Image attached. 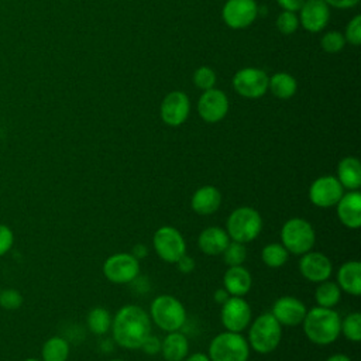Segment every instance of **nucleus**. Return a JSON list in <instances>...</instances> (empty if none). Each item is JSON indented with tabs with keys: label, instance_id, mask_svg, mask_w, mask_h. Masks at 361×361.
<instances>
[{
	"label": "nucleus",
	"instance_id": "c03bdc74",
	"mask_svg": "<svg viewBox=\"0 0 361 361\" xmlns=\"http://www.w3.org/2000/svg\"><path fill=\"white\" fill-rule=\"evenodd\" d=\"M228 298H230V295H228V292H227L224 288H219V289H216L214 293H213V299H214L217 303H220V305H223Z\"/></svg>",
	"mask_w": 361,
	"mask_h": 361
},
{
	"label": "nucleus",
	"instance_id": "412c9836",
	"mask_svg": "<svg viewBox=\"0 0 361 361\" xmlns=\"http://www.w3.org/2000/svg\"><path fill=\"white\" fill-rule=\"evenodd\" d=\"M221 204V193L216 186L206 185L199 188L190 199V207L200 216H209L219 210Z\"/></svg>",
	"mask_w": 361,
	"mask_h": 361
},
{
	"label": "nucleus",
	"instance_id": "c756f323",
	"mask_svg": "<svg viewBox=\"0 0 361 361\" xmlns=\"http://www.w3.org/2000/svg\"><path fill=\"white\" fill-rule=\"evenodd\" d=\"M289 258L288 250L281 243H269L261 251V259L268 268H281Z\"/></svg>",
	"mask_w": 361,
	"mask_h": 361
},
{
	"label": "nucleus",
	"instance_id": "c85d7f7f",
	"mask_svg": "<svg viewBox=\"0 0 361 361\" xmlns=\"http://www.w3.org/2000/svg\"><path fill=\"white\" fill-rule=\"evenodd\" d=\"M341 299V289L336 282L323 281L314 290V300L317 306L322 307H334Z\"/></svg>",
	"mask_w": 361,
	"mask_h": 361
},
{
	"label": "nucleus",
	"instance_id": "cd10ccee",
	"mask_svg": "<svg viewBox=\"0 0 361 361\" xmlns=\"http://www.w3.org/2000/svg\"><path fill=\"white\" fill-rule=\"evenodd\" d=\"M111 314L106 307L96 306L89 310L86 316V323L89 330L96 336H104L111 329Z\"/></svg>",
	"mask_w": 361,
	"mask_h": 361
},
{
	"label": "nucleus",
	"instance_id": "423d86ee",
	"mask_svg": "<svg viewBox=\"0 0 361 361\" xmlns=\"http://www.w3.org/2000/svg\"><path fill=\"white\" fill-rule=\"evenodd\" d=\"M316 243V231L313 226L302 217L286 220L281 228V244L289 254L302 255L313 248Z\"/></svg>",
	"mask_w": 361,
	"mask_h": 361
},
{
	"label": "nucleus",
	"instance_id": "a878e982",
	"mask_svg": "<svg viewBox=\"0 0 361 361\" xmlns=\"http://www.w3.org/2000/svg\"><path fill=\"white\" fill-rule=\"evenodd\" d=\"M268 90H271V93L275 97L281 100H286L296 93L298 82L288 72H276L268 80Z\"/></svg>",
	"mask_w": 361,
	"mask_h": 361
},
{
	"label": "nucleus",
	"instance_id": "39448f33",
	"mask_svg": "<svg viewBox=\"0 0 361 361\" xmlns=\"http://www.w3.org/2000/svg\"><path fill=\"white\" fill-rule=\"evenodd\" d=\"M262 230V217L258 210L250 206L234 209L226 223V231L231 241L251 243Z\"/></svg>",
	"mask_w": 361,
	"mask_h": 361
},
{
	"label": "nucleus",
	"instance_id": "f8f14e48",
	"mask_svg": "<svg viewBox=\"0 0 361 361\" xmlns=\"http://www.w3.org/2000/svg\"><path fill=\"white\" fill-rule=\"evenodd\" d=\"M344 193V188L333 175H323L316 178L309 188V199L313 206L329 209L337 204Z\"/></svg>",
	"mask_w": 361,
	"mask_h": 361
},
{
	"label": "nucleus",
	"instance_id": "c9c22d12",
	"mask_svg": "<svg viewBox=\"0 0 361 361\" xmlns=\"http://www.w3.org/2000/svg\"><path fill=\"white\" fill-rule=\"evenodd\" d=\"M23 295L17 289L0 290V306L6 310H17L23 305Z\"/></svg>",
	"mask_w": 361,
	"mask_h": 361
},
{
	"label": "nucleus",
	"instance_id": "2eb2a0df",
	"mask_svg": "<svg viewBox=\"0 0 361 361\" xmlns=\"http://www.w3.org/2000/svg\"><path fill=\"white\" fill-rule=\"evenodd\" d=\"M197 113L206 123H219L228 113V99L224 92L219 89L203 90L197 100Z\"/></svg>",
	"mask_w": 361,
	"mask_h": 361
},
{
	"label": "nucleus",
	"instance_id": "f704fd0d",
	"mask_svg": "<svg viewBox=\"0 0 361 361\" xmlns=\"http://www.w3.org/2000/svg\"><path fill=\"white\" fill-rule=\"evenodd\" d=\"M193 83L200 90H207L214 87L216 73L210 66H199L193 73Z\"/></svg>",
	"mask_w": 361,
	"mask_h": 361
},
{
	"label": "nucleus",
	"instance_id": "aec40b11",
	"mask_svg": "<svg viewBox=\"0 0 361 361\" xmlns=\"http://www.w3.org/2000/svg\"><path fill=\"white\" fill-rule=\"evenodd\" d=\"M230 241L231 240L226 228L219 226H210L200 231L197 237V247L206 255H221Z\"/></svg>",
	"mask_w": 361,
	"mask_h": 361
},
{
	"label": "nucleus",
	"instance_id": "393cba45",
	"mask_svg": "<svg viewBox=\"0 0 361 361\" xmlns=\"http://www.w3.org/2000/svg\"><path fill=\"white\" fill-rule=\"evenodd\" d=\"M338 182L344 189L358 190L361 186V164L355 157H344L337 165Z\"/></svg>",
	"mask_w": 361,
	"mask_h": 361
},
{
	"label": "nucleus",
	"instance_id": "ea45409f",
	"mask_svg": "<svg viewBox=\"0 0 361 361\" xmlns=\"http://www.w3.org/2000/svg\"><path fill=\"white\" fill-rule=\"evenodd\" d=\"M175 264H176L178 271H180L182 274H189L195 269V259L186 254L182 255Z\"/></svg>",
	"mask_w": 361,
	"mask_h": 361
},
{
	"label": "nucleus",
	"instance_id": "58836bf2",
	"mask_svg": "<svg viewBox=\"0 0 361 361\" xmlns=\"http://www.w3.org/2000/svg\"><path fill=\"white\" fill-rule=\"evenodd\" d=\"M140 348H141L145 354H148V355H155V354L161 353V340H159L157 336L149 334V336L144 340V343L141 344Z\"/></svg>",
	"mask_w": 361,
	"mask_h": 361
},
{
	"label": "nucleus",
	"instance_id": "09e8293b",
	"mask_svg": "<svg viewBox=\"0 0 361 361\" xmlns=\"http://www.w3.org/2000/svg\"><path fill=\"white\" fill-rule=\"evenodd\" d=\"M110 361H124V360H120V358H113V360H110Z\"/></svg>",
	"mask_w": 361,
	"mask_h": 361
},
{
	"label": "nucleus",
	"instance_id": "473e14b6",
	"mask_svg": "<svg viewBox=\"0 0 361 361\" xmlns=\"http://www.w3.org/2000/svg\"><path fill=\"white\" fill-rule=\"evenodd\" d=\"M345 45V38L338 31H329L320 39V47L327 54H337Z\"/></svg>",
	"mask_w": 361,
	"mask_h": 361
},
{
	"label": "nucleus",
	"instance_id": "a19ab883",
	"mask_svg": "<svg viewBox=\"0 0 361 361\" xmlns=\"http://www.w3.org/2000/svg\"><path fill=\"white\" fill-rule=\"evenodd\" d=\"M276 3L286 11H299L305 0H276Z\"/></svg>",
	"mask_w": 361,
	"mask_h": 361
},
{
	"label": "nucleus",
	"instance_id": "6e6552de",
	"mask_svg": "<svg viewBox=\"0 0 361 361\" xmlns=\"http://www.w3.org/2000/svg\"><path fill=\"white\" fill-rule=\"evenodd\" d=\"M152 245L157 255L168 264H175L186 254V241L180 231L172 226L159 227L152 235Z\"/></svg>",
	"mask_w": 361,
	"mask_h": 361
},
{
	"label": "nucleus",
	"instance_id": "2f4dec72",
	"mask_svg": "<svg viewBox=\"0 0 361 361\" xmlns=\"http://www.w3.org/2000/svg\"><path fill=\"white\" fill-rule=\"evenodd\" d=\"M224 262L228 267H235V265H243L247 259V248L245 244L237 243V241H230L226 250L221 252Z\"/></svg>",
	"mask_w": 361,
	"mask_h": 361
},
{
	"label": "nucleus",
	"instance_id": "8fccbe9b",
	"mask_svg": "<svg viewBox=\"0 0 361 361\" xmlns=\"http://www.w3.org/2000/svg\"><path fill=\"white\" fill-rule=\"evenodd\" d=\"M0 290H1V289H0Z\"/></svg>",
	"mask_w": 361,
	"mask_h": 361
},
{
	"label": "nucleus",
	"instance_id": "9d476101",
	"mask_svg": "<svg viewBox=\"0 0 361 361\" xmlns=\"http://www.w3.org/2000/svg\"><path fill=\"white\" fill-rule=\"evenodd\" d=\"M269 76L258 68H243L233 76L234 90L247 99H258L268 92Z\"/></svg>",
	"mask_w": 361,
	"mask_h": 361
},
{
	"label": "nucleus",
	"instance_id": "0eeeda50",
	"mask_svg": "<svg viewBox=\"0 0 361 361\" xmlns=\"http://www.w3.org/2000/svg\"><path fill=\"white\" fill-rule=\"evenodd\" d=\"M207 355L210 361H248L250 345L241 333L226 330L212 338Z\"/></svg>",
	"mask_w": 361,
	"mask_h": 361
},
{
	"label": "nucleus",
	"instance_id": "9b49d317",
	"mask_svg": "<svg viewBox=\"0 0 361 361\" xmlns=\"http://www.w3.org/2000/svg\"><path fill=\"white\" fill-rule=\"evenodd\" d=\"M220 320L227 331L241 333L251 323V307L243 296H230L220 310Z\"/></svg>",
	"mask_w": 361,
	"mask_h": 361
},
{
	"label": "nucleus",
	"instance_id": "a211bd4d",
	"mask_svg": "<svg viewBox=\"0 0 361 361\" xmlns=\"http://www.w3.org/2000/svg\"><path fill=\"white\" fill-rule=\"evenodd\" d=\"M299 25L309 32H320L330 20V7L323 0H305L299 8Z\"/></svg>",
	"mask_w": 361,
	"mask_h": 361
},
{
	"label": "nucleus",
	"instance_id": "b1692460",
	"mask_svg": "<svg viewBox=\"0 0 361 361\" xmlns=\"http://www.w3.org/2000/svg\"><path fill=\"white\" fill-rule=\"evenodd\" d=\"M161 354L165 361H183L189 354L188 337L180 330L169 331L161 341Z\"/></svg>",
	"mask_w": 361,
	"mask_h": 361
},
{
	"label": "nucleus",
	"instance_id": "e433bc0d",
	"mask_svg": "<svg viewBox=\"0 0 361 361\" xmlns=\"http://www.w3.org/2000/svg\"><path fill=\"white\" fill-rule=\"evenodd\" d=\"M343 35L345 38V42H350L354 47H358L361 44V16H355L350 20Z\"/></svg>",
	"mask_w": 361,
	"mask_h": 361
},
{
	"label": "nucleus",
	"instance_id": "37998d69",
	"mask_svg": "<svg viewBox=\"0 0 361 361\" xmlns=\"http://www.w3.org/2000/svg\"><path fill=\"white\" fill-rule=\"evenodd\" d=\"M131 254H133V255L140 261V259H142V258H145V257L148 255V248H147V245H145V244L140 243V244H135V245L133 247Z\"/></svg>",
	"mask_w": 361,
	"mask_h": 361
},
{
	"label": "nucleus",
	"instance_id": "dca6fc26",
	"mask_svg": "<svg viewBox=\"0 0 361 361\" xmlns=\"http://www.w3.org/2000/svg\"><path fill=\"white\" fill-rule=\"evenodd\" d=\"M299 272L309 282L320 283L333 274V264L327 255L319 251H307L300 255Z\"/></svg>",
	"mask_w": 361,
	"mask_h": 361
},
{
	"label": "nucleus",
	"instance_id": "bb28decb",
	"mask_svg": "<svg viewBox=\"0 0 361 361\" xmlns=\"http://www.w3.org/2000/svg\"><path fill=\"white\" fill-rule=\"evenodd\" d=\"M69 343L61 336L49 337L41 348V361H68Z\"/></svg>",
	"mask_w": 361,
	"mask_h": 361
},
{
	"label": "nucleus",
	"instance_id": "4468645a",
	"mask_svg": "<svg viewBox=\"0 0 361 361\" xmlns=\"http://www.w3.org/2000/svg\"><path fill=\"white\" fill-rule=\"evenodd\" d=\"M190 111V102L186 93L180 90L169 92L161 102L159 114L162 121L169 127H179L183 124Z\"/></svg>",
	"mask_w": 361,
	"mask_h": 361
},
{
	"label": "nucleus",
	"instance_id": "f3484780",
	"mask_svg": "<svg viewBox=\"0 0 361 361\" xmlns=\"http://www.w3.org/2000/svg\"><path fill=\"white\" fill-rule=\"evenodd\" d=\"M307 307L306 305L295 298V296H281L278 298L272 305V316L278 320L281 326H299L302 324L305 316H306Z\"/></svg>",
	"mask_w": 361,
	"mask_h": 361
},
{
	"label": "nucleus",
	"instance_id": "20e7f679",
	"mask_svg": "<svg viewBox=\"0 0 361 361\" xmlns=\"http://www.w3.org/2000/svg\"><path fill=\"white\" fill-rule=\"evenodd\" d=\"M282 340V326L272 316L271 312L262 313L250 323L248 330V345L259 353L269 354L272 353Z\"/></svg>",
	"mask_w": 361,
	"mask_h": 361
},
{
	"label": "nucleus",
	"instance_id": "de8ad7c7",
	"mask_svg": "<svg viewBox=\"0 0 361 361\" xmlns=\"http://www.w3.org/2000/svg\"><path fill=\"white\" fill-rule=\"evenodd\" d=\"M23 361H41V360H38V358H25Z\"/></svg>",
	"mask_w": 361,
	"mask_h": 361
},
{
	"label": "nucleus",
	"instance_id": "5701e85b",
	"mask_svg": "<svg viewBox=\"0 0 361 361\" xmlns=\"http://www.w3.org/2000/svg\"><path fill=\"white\" fill-rule=\"evenodd\" d=\"M337 285L338 288L353 296L361 293V262L357 259L347 261L340 265L337 271Z\"/></svg>",
	"mask_w": 361,
	"mask_h": 361
},
{
	"label": "nucleus",
	"instance_id": "ddd939ff",
	"mask_svg": "<svg viewBox=\"0 0 361 361\" xmlns=\"http://www.w3.org/2000/svg\"><path fill=\"white\" fill-rule=\"evenodd\" d=\"M258 16L255 0H227L221 10L224 24L233 30L250 27Z\"/></svg>",
	"mask_w": 361,
	"mask_h": 361
},
{
	"label": "nucleus",
	"instance_id": "f257e3e1",
	"mask_svg": "<svg viewBox=\"0 0 361 361\" xmlns=\"http://www.w3.org/2000/svg\"><path fill=\"white\" fill-rule=\"evenodd\" d=\"M113 341L127 350H137L151 334L149 314L138 305L121 306L111 320Z\"/></svg>",
	"mask_w": 361,
	"mask_h": 361
},
{
	"label": "nucleus",
	"instance_id": "f03ea898",
	"mask_svg": "<svg viewBox=\"0 0 361 361\" xmlns=\"http://www.w3.org/2000/svg\"><path fill=\"white\" fill-rule=\"evenodd\" d=\"M340 314L333 307L314 306L306 312L302 322L303 333L316 345H329L340 336Z\"/></svg>",
	"mask_w": 361,
	"mask_h": 361
},
{
	"label": "nucleus",
	"instance_id": "4be33fe9",
	"mask_svg": "<svg viewBox=\"0 0 361 361\" xmlns=\"http://www.w3.org/2000/svg\"><path fill=\"white\" fill-rule=\"evenodd\" d=\"M252 276L243 265L228 267L223 275V288L230 296H244L250 292Z\"/></svg>",
	"mask_w": 361,
	"mask_h": 361
},
{
	"label": "nucleus",
	"instance_id": "79ce46f5",
	"mask_svg": "<svg viewBox=\"0 0 361 361\" xmlns=\"http://www.w3.org/2000/svg\"><path fill=\"white\" fill-rule=\"evenodd\" d=\"M329 7H336V8H351L358 4L360 0H323Z\"/></svg>",
	"mask_w": 361,
	"mask_h": 361
},
{
	"label": "nucleus",
	"instance_id": "a18cd8bd",
	"mask_svg": "<svg viewBox=\"0 0 361 361\" xmlns=\"http://www.w3.org/2000/svg\"><path fill=\"white\" fill-rule=\"evenodd\" d=\"M183 361H210L207 354L203 353H193V354H188V357Z\"/></svg>",
	"mask_w": 361,
	"mask_h": 361
},
{
	"label": "nucleus",
	"instance_id": "7ed1b4c3",
	"mask_svg": "<svg viewBox=\"0 0 361 361\" xmlns=\"http://www.w3.org/2000/svg\"><path fill=\"white\" fill-rule=\"evenodd\" d=\"M149 319L162 331H176L186 323V309L179 299L164 293L151 302Z\"/></svg>",
	"mask_w": 361,
	"mask_h": 361
},
{
	"label": "nucleus",
	"instance_id": "6ab92c4d",
	"mask_svg": "<svg viewBox=\"0 0 361 361\" xmlns=\"http://www.w3.org/2000/svg\"><path fill=\"white\" fill-rule=\"evenodd\" d=\"M340 223L347 228L357 230L361 226V193L360 190H348L343 193L336 204Z\"/></svg>",
	"mask_w": 361,
	"mask_h": 361
},
{
	"label": "nucleus",
	"instance_id": "72a5a7b5",
	"mask_svg": "<svg viewBox=\"0 0 361 361\" xmlns=\"http://www.w3.org/2000/svg\"><path fill=\"white\" fill-rule=\"evenodd\" d=\"M298 27H299V18H298L296 13H293V11L283 10L276 17V28L283 35L293 34L298 30Z\"/></svg>",
	"mask_w": 361,
	"mask_h": 361
},
{
	"label": "nucleus",
	"instance_id": "7c9ffc66",
	"mask_svg": "<svg viewBox=\"0 0 361 361\" xmlns=\"http://www.w3.org/2000/svg\"><path fill=\"white\" fill-rule=\"evenodd\" d=\"M340 334L353 343H358L361 340V314L358 312H353L341 319Z\"/></svg>",
	"mask_w": 361,
	"mask_h": 361
},
{
	"label": "nucleus",
	"instance_id": "4c0bfd02",
	"mask_svg": "<svg viewBox=\"0 0 361 361\" xmlns=\"http://www.w3.org/2000/svg\"><path fill=\"white\" fill-rule=\"evenodd\" d=\"M13 244H14L13 230L6 224H0V257L8 252Z\"/></svg>",
	"mask_w": 361,
	"mask_h": 361
},
{
	"label": "nucleus",
	"instance_id": "1a4fd4ad",
	"mask_svg": "<svg viewBox=\"0 0 361 361\" xmlns=\"http://www.w3.org/2000/svg\"><path fill=\"white\" fill-rule=\"evenodd\" d=\"M102 271L113 283H131L140 275V261L131 252H117L106 258Z\"/></svg>",
	"mask_w": 361,
	"mask_h": 361
},
{
	"label": "nucleus",
	"instance_id": "49530a36",
	"mask_svg": "<svg viewBox=\"0 0 361 361\" xmlns=\"http://www.w3.org/2000/svg\"><path fill=\"white\" fill-rule=\"evenodd\" d=\"M326 361H351V358L343 353H336V354H331Z\"/></svg>",
	"mask_w": 361,
	"mask_h": 361
}]
</instances>
